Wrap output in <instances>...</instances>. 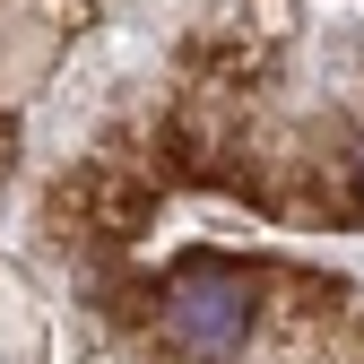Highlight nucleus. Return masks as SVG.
<instances>
[{
	"instance_id": "f257e3e1",
	"label": "nucleus",
	"mask_w": 364,
	"mask_h": 364,
	"mask_svg": "<svg viewBox=\"0 0 364 364\" xmlns=\"http://www.w3.org/2000/svg\"><path fill=\"white\" fill-rule=\"evenodd\" d=\"M225 0H0V364H364V269L182 156Z\"/></svg>"
},
{
	"instance_id": "f03ea898",
	"label": "nucleus",
	"mask_w": 364,
	"mask_h": 364,
	"mask_svg": "<svg viewBox=\"0 0 364 364\" xmlns=\"http://www.w3.org/2000/svg\"><path fill=\"white\" fill-rule=\"evenodd\" d=\"M173 130L252 217L364 243V0H225L191 35Z\"/></svg>"
}]
</instances>
